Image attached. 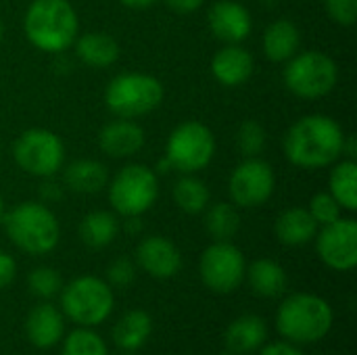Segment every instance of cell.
I'll return each instance as SVG.
<instances>
[{
    "instance_id": "41",
    "label": "cell",
    "mask_w": 357,
    "mask_h": 355,
    "mask_svg": "<svg viewBox=\"0 0 357 355\" xmlns=\"http://www.w3.org/2000/svg\"><path fill=\"white\" fill-rule=\"evenodd\" d=\"M123 228H126L128 234H140L142 232V222H140V218H126Z\"/></svg>"
},
{
    "instance_id": "44",
    "label": "cell",
    "mask_w": 357,
    "mask_h": 355,
    "mask_svg": "<svg viewBox=\"0 0 357 355\" xmlns=\"http://www.w3.org/2000/svg\"><path fill=\"white\" fill-rule=\"evenodd\" d=\"M2 33H4V27H2V21H0V40H2Z\"/></svg>"
},
{
    "instance_id": "25",
    "label": "cell",
    "mask_w": 357,
    "mask_h": 355,
    "mask_svg": "<svg viewBox=\"0 0 357 355\" xmlns=\"http://www.w3.org/2000/svg\"><path fill=\"white\" fill-rule=\"evenodd\" d=\"M301 31L291 19H278L264 31V52L274 63H287L299 52Z\"/></svg>"
},
{
    "instance_id": "35",
    "label": "cell",
    "mask_w": 357,
    "mask_h": 355,
    "mask_svg": "<svg viewBox=\"0 0 357 355\" xmlns=\"http://www.w3.org/2000/svg\"><path fill=\"white\" fill-rule=\"evenodd\" d=\"M324 8L335 23H339L343 27L356 25L357 0H324Z\"/></svg>"
},
{
    "instance_id": "24",
    "label": "cell",
    "mask_w": 357,
    "mask_h": 355,
    "mask_svg": "<svg viewBox=\"0 0 357 355\" xmlns=\"http://www.w3.org/2000/svg\"><path fill=\"white\" fill-rule=\"evenodd\" d=\"M77 59L92 67V69H105L111 67L119 59V44L113 36L105 31H88L75 38L73 42Z\"/></svg>"
},
{
    "instance_id": "33",
    "label": "cell",
    "mask_w": 357,
    "mask_h": 355,
    "mask_svg": "<svg viewBox=\"0 0 357 355\" xmlns=\"http://www.w3.org/2000/svg\"><path fill=\"white\" fill-rule=\"evenodd\" d=\"M307 211L312 213V218L316 220L318 226H326L333 224L341 218V205L337 203V199L331 192H318L312 197Z\"/></svg>"
},
{
    "instance_id": "32",
    "label": "cell",
    "mask_w": 357,
    "mask_h": 355,
    "mask_svg": "<svg viewBox=\"0 0 357 355\" xmlns=\"http://www.w3.org/2000/svg\"><path fill=\"white\" fill-rule=\"evenodd\" d=\"M268 144L264 126L255 119H245L236 130V149L243 157H261Z\"/></svg>"
},
{
    "instance_id": "26",
    "label": "cell",
    "mask_w": 357,
    "mask_h": 355,
    "mask_svg": "<svg viewBox=\"0 0 357 355\" xmlns=\"http://www.w3.org/2000/svg\"><path fill=\"white\" fill-rule=\"evenodd\" d=\"M121 230V224L115 213L96 209L82 218L79 222V239L88 249H105L109 247Z\"/></svg>"
},
{
    "instance_id": "5",
    "label": "cell",
    "mask_w": 357,
    "mask_h": 355,
    "mask_svg": "<svg viewBox=\"0 0 357 355\" xmlns=\"http://www.w3.org/2000/svg\"><path fill=\"white\" fill-rule=\"evenodd\" d=\"M59 301L65 320L84 328L105 324L115 310L113 287L105 278L94 274H82L63 285Z\"/></svg>"
},
{
    "instance_id": "28",
    "label": "cell",
    "mask_w": 357,
    "mask_h": 355,
    "mask_svg": "<svg viewBox=\"0 0 357 355\" xmlns=\"http://www.w3.org/2000/svg\"><path fill=\"white\" fill-rule=\"evenodd\" d=\"M172 197H174V203L178 205V209L188 216L203 213L211 199L207 184L201 178H197L195 174H182L178 178V182L174 184Z\"/></svg>"
},
{
    "instance_id": "43",
    "label": "cell",
    "mask_w": 357,
    "mask_h": 355,
    "mask_svg": "<svg viewBox=\"0 0 357 355\" xmlns=\"http://www.w3.org/2000/svg\"><path fill=\"white\" fill-rule=\"evenodd\" d=\"M218 355H238V354H234V352H230V349H224V352H220Z\"/></svg>"
},
{
    "instance_id": "8",
    "label": "cell",
    "mask_w": 357,
    "mask_h": 355,
    "mask_svg": "<svg viewBox=\"0 0 357 355\" xmlns=\"http://www.w3.org/2000/svg\"><path fill=\"white\" fill-rule=\"evenodd\" d=\"M284 86L299 98L316 100L331 94L339 82L337 63L322 50H303L287 61Z\"/></svg>"
},
{
    "instance_id": "27",
    "label": "cell",
    "mask_w": 357,
    "mask_h": 355,
    "mask_svg": "<svg viewBox=\"0 0 357 355\" xmlns=\"http://www.w3.org/2000/svg\"><path fill=\"white\" fill-rule=\"evenodd\" d=\"M331 195L337 199L341 209H357V163L356 159H341L333 163L328 178Z\"/></svg>"
},
{
    "instance_id": "16",
    "label": "cell",
    "mask_w": 357,
    "mask_h": 355,
    "mask_svg": "<svg viewBox=\"0 0 357 355\" xmlns=\"http://www.w3.org/2000/svg\"><path fill=\"white\" fill-rule=\"evenodd\" d=\"M65 316L61 308H56L50 301H40L36 303L25 318V337L27 341L40 349L48 352L56 345H61L65 337Z\"/></svg>"
},
{
    "instance_id": "3",
    "label": "cell",
    "mask_w": 357,
    "mask_h": 355,
    "mask_svg": "<svg viewBox=\"0 0 357 355\" xmlns=\"http://www.w3.org/2000/svg\"><path fill=\"white\" fill-rule=\"evenodd\" d=\"M23 31L38 50L59 54L79 36V17L69 0H31L23 17Z\"/></svg>"
},
{
    "instance_id": "2",
    "label": "cell",
    "mask_w": 357,
    "mask_h": 355,
    "mask_svg": "<svg viewBox=\"0 0 357 355\" xmlns=\"http://www.w3.org/2000/svg\"><path fill=\"white\" fill-rule=\"evenodd\" d=\"M335 324L333 305L316 293H293L282 299L276 312L278 335L295 345L324 341Z\"/></svg>"
},
{
    "instance_id": "18",
    "label": "cell",
    "mask_w": 357,
    "mask_h": 355,
    "mask_svg": "<svg viewBox=\"0 0 357 355\" xmlns=\"http://www.w3.org/2000/svg\"><path fill=\"white\" fill-rule=\"evenodd\" d=\"M253 69H255L253 54L241 44H226L211 59L213 77L228 88L245 84L253 75Z\"/></svg>"
},
{
    "instance_id": "6",
    "label": "cell",
    "mask_w": 357,
    "mask_h": 355,
    "mask_svg": "<svg viewBox=\"0 0 357 355\" xmlns=\"http://www.w3.org/2000/svg\"><path fill=\"white\" fill-rule=\"evenodd\" d=\"M163 84L149 73L128 71L115 75L105 90V105L115 117L136 119L163 103Z\"/></svg>"
},
{
    "instance_id": "30",
    "label": "cell",
    "mask_w": 357,
    "mask_h": 355,
    "mask_svg": "<svg viewBox=\"0 0 357 355\" xmlns=\"http://www.w3.org/2000/svg\"><path fill=\"white\" fill-rule=\"evenodd\" d=\"M61 355H111L105 339L94 328L77 326L61 341Z\"/></svg>"
},
{
    "instance_id": "39",
    "label": "cell",
    "mask_w": 357,
    "mask_h": 355,
    "mask_svg": "<svg viewBox=\"0 0 357 355\" xmlns=\"http://www.w3.org/2000/svg\"><path fill=\"white\" fill-rule=\"evenodd\" d=\"M167 4V8L180 13V15H188V13H195L203 6L205 0H163Z\"/></svg>"
},
{
    "instance_id": "40",
    "label": "cell",
    "mask_w": 357,
    "mask_h": 355,
    "mask_svg": "<svg viewBox=\"0 0 357 355\" xmlns=\"http://www.w3.org/2000/svg\"><path fill=\"white\" fill-rule=\"evenodd\" d=\"M123 6L128 8H134V10H144V8H151L157 0H119Z\"/></svg>"
},
{
    "instance_id": "19",
    "label": "cell",
    "mask_w": 357,
    "mask_h": 355,
    "mask_svg": "<svg viewBox=\"0 0 357 355\" xmlns=\"http://www.w3.org/2000/svg\"><path fill=\"white\" fill-rule=\"evenodd\" d=\"M226 349L238 355H249L259 352L268 343V324L255 314H245L232 320L224 333Z\"/></svg>"
},
{
    "instance_id": "23",
    "label": "cell",
    "mask_w": 357,
    "mask_h": 355,
    "mask_svg": "<svg viewBox=\"0 0 357 355\" xmlns=\"http://www.w3.org/2000/svg\"><path fill=\"white\" fill-rule=\"evenodd\" d=\"M153 335V318L144 310L126 312L113 326V343L119 352H140Z\"/></svg>"
},
{
    "instance_id": "4",
    "label": "cell",
    "mask_w": 357,
    "mask_h": 355,
    "mask_svg": "<svg viewBox=\"0 0 357 355\" xmlns=\"http://www.w3.org/2000/svg\"><path fill=\"white\" fill-rule=\"evenodd\" d=\"M8 241L27 255H48L61 241V224L42 201H23L8 209L0 222Z\"/></svg>"
},
{
    "instance_id": "20",
    "label": "cell",
    "mask_w": 357,
    "mask_h": 355,
    "mask_svg": "<svg viewBox=\"0 0 357 355\" xmlns=\"http://www.w3.org/2000/svg\"><path fill=\"white\" fill-rule=\"evenodd\" d=\"M245 280L251 287L253 295L261 299H278L289 289L287 270L270 257H261L249 264L245 272Z\"/></svg>"
},
{
    "instance_id": "10",
    "label": "cell",
    "mask_w": 357,
    "mask_h": 355,
    "mask_svg": "<svg viewBox=\"0 0 357 355\" xmlns=\"http://www.w3.org/2000/svg\"><path fill=\"white\" fill-rule=\"evenodd\" d=\"M13 159L33 178H52L65 163V144L52 130L29 128L17 136L13 144Z\"/></svg>"
},
{
    "instance_id": "14",
    "label": "cell",
    "mask_w": 357,
    "mask_h": 355,
    "mask_svg": "<svg viewBox=\"0 0 357 355\" xmlns=\"http://www.w3.org/2000/svg\"><path fill=\"white\" fill-rule=\"evenodd\" d=\"M136 266L157 280H169L182 270V253L174 241L161 234L144 236L134 253Z\"/></svg>"
},
{
    "instance_id": "34",
    "label": "cell",
    "mask_w": 357,
    "mask_h": 355,
    "mask_svg": "<svg viewBox=\"0 0 357 355\" xmlns=\"http://www.w3.org/2000/svg\"><path fill=\"white\" fill-rule=\"evenodd\" d=\"M136 272L138 266L136 262H132L130 257H115L105 274V280L113 287V289H126L130 285H134L136 280Z\"/></svg>"
},
{
    "instance_id": "42",
    "label": "cell",
    "mask_w": 357,
    "mask_h": 355,
    "mask_svg": "<svg viewBox=\"0 0 357 355\" xmlns=\"http://www.w3.org/2000/svg\"><path fill=\"white\" fill-rule=\"evenodd\" d=\"M4 213H6V203H4V197L0 195V222H2V218H4Z\"/></svg>"
},
{
    "instance_id": "29",
    "label": "cell",
    "mask_w": 357,
    "mask_h": 355,
    "mask_svg": "<svg viewBox=\"0 0 357 355\" xmlns=\"http://www.w3.org/2000/svg\"><path fill=\"white\" fill-rule=\"evenodd\" d=\"M205 230L213 241H232L241 230V213L232 203H215L205 209Z\"/></svg>"
},
{
    "instance_id": "9",
    "label": "cell",
    "mask_w": 357,
    "mask_h": 355,
    "mask_svg": "<svg viewBox=\"0 0 357 355\" xmlns=\"http://www.w3.org/2000/svg\"><path fill=\"white\" fill-rule=\"evenodd\" d=\"M215 157V136L203 121L188 119L176 126L165 142V159L180 174H197Z\"/></svg>"
},
{
    "instance_id": "13",
    "label": "cell",
    "mask_w": 357,
    "mask_h": 355,
    "mask_svg": "<svg viewBox=\"0 0 357 355\" xmlns=\"http://www.w3.org/2000/svg\"><path fill=\"white\" fill-rule=\"evenodd\" d=\"M316 253L320 262L335 272H351L357 266V222L339 218L320 226L316 232Z\"/></svg>"
},
{
    "instance_id": "17",
    "label": "cell",
    "mask_w": 357,
    "mask_h": 355,
    "mask_svg": "<svg viewBox=\"0 0 357 355\" xmlns=\"http://www.w3.org/2000/svg\"><path fill=\"white\" fill-rule=\"evenodd\" d=\"M146 142L144 128L134 119L117 117L105 123L98 132V146L105 155L113 159H128L142 151Z\"/></svg>"
},
{
    "instance_id": "22",
    "label": "cell",
    "mask_w": 357,
    "mask_h": 355,
    "mask_svg": "<svg viewBox=\"0 0 357 355\" xmlns=\"http://www.w3.org/2000/svg\"><path fill=\"white\" fill-rule=\"evenodd\" d=\"M318 228L307 207H289L276 218L274 234L284 247H303L316 239Z\"/></svg>"
},
{
    "instance_id": "37",
    "label": "cell",
    "mask_w": 357,
    "mask_h": 355,
    "mask_svg": "<svg viewBox=\"0 0 357 355\" xmlns=\"http://www.w3.org/2000/svg\"><path fill=\"white\" fill-rule=\"evenodd\" d=\"M44 182L40 184V188H38V192H40V201L42 203H56V201H61L63 199V190H65V186H61L59 182H54L52 178H42Z\"/></svg>"
},
{
    "instance_id": "38",
    "label": "cell",
    "mask_w": 357,
    "mask_h": 355,
    "mask_svg": "<svg viewBox=\"0 0 357 355\" xmlns=\"http://www.w3.org/2000/svg\"><path fill=\"white\" fill-rule=\"evenodd\" d=\"M259 355H305L303 349L295 343H289V341H274V343H266Z\"/></svg>"
},
{
    "instance_id": "15",
    "label": "cell",
    "mask_w": 357,
    "mask_h": 355,
    "mask_svg": "<svg viewBox=\"0 0 357 355\" xmlns=\"http://www.w3.org/2000/svg\"><path fill=\"white\" fill-rule=\"evenodd\" d=\"M211 33L226 44H241L251 36L253 19L247 6L236 0H218L207 13Z\"/></svg>"
},
{
    "instance_id": "12",
    "label": "cell",
    "mask_w": 357,
    "mask_h": 355,
    "mask_svg": "<svg viewBox=\"0 0 357 355\" xmlns=\"http://www.w3.org/2000/svg\"><path fill=\"white\" fill-rule=\"evenodd\" d=\"M276 188V174L272 165L261 157H245L228 180V192L232 205L241 209H253L270 201Z\"/></svg>"
},
{
    "instance_id": "1",
    "label": "cell",
    "mask_w": 357,
    "mask_h": 355,
    "mask_svg": "<svg viewBox=\"0 0 357 355\" xmlns=\"http://www.w3.org/2000/svg\"><path fill=\"white\" fill-rule=\"evenodd\" d=\"M345 132L337 119L312 113L297 119L284 136L287 159L303 169L328 167L341 159Z\"/></svg>"
},
{
    "instance_id": "11",
    "label": "cell",
    "mask_w": 357,
    "mask_h": 355,
    "mask_svg": "<svg viewBox=\"0 0 357 355\" xmlns=\"http://www.w3.org/2000/svg\"><path fill=\"white\" fill-rule=\"evenodd\" d=\"M247 259L232 241H213L199 259L201 282L218 295H230L245 282Z\"/></svg>"
},
{
    "instance_id": "31",
    "label": "cell",
    "mask_w": 357,
    "mask_h": 355,
    "mask_svg": "<svg viewBox=\"0 0 357 355\" xmlns=\"http://www.w3.org/2000/svg\"><path fill=\"white\" fill-rule=\"evenodd\" d=\"M27 289L40 301H50L59 297L63 289V276L50 266H38L27 274Z\"/></svg>"
},
{
    "instance_id": "21",
    "label": "cell",
    "mask_w": 357,
    "mask_h": 355,
    "mask_svg": "<svg viewBox=\"0 0 357 355\" xmlns=\"http://www.w3.org/2000/svg\"><path fill=\"white\" fill-rule=\"evenodd\" d=\"M63 169V186L77 195H96L109 184V169L96 159H75Z\"/></svg>"
},
{
    "instance_id": "7",
    "label": "cell",
    "mask_w": 357,
    "mask_h": 355,
    "mask_svg": "<svg viewBox=\"0 0 357 355\" xmlns=\"http://www.w3.org/2000/svg\"><path fill=\"white\" fill-rule=\"evenodd\" d=\"M159 197V176L142 163L121 167L109 182V203L117 216L142 218Z\"/></svg>"
},
{
    "instance_id": "36",
    "label": "cell",
    "mask_w": 357,
    "mask_h": 355,
    "mask_svg": "<svg viewBox=\"0 0 357 355\" xmlns=\"http://www.w3.org/2000/svg\"><path fill=\"white\" fill-rule=\"evenodd\" d=\"M17 276V262L10 253L0 249V291L6 289L8 285H13Z\"/></svg>"
},
{
    "instance_id": "45",
    "label": "cell",
    "mask_w": 357,
    "mask_h": 355,
    "mask_svg": "<svg viewBox=\"0 0 357 355\" xmlns=\"http://www.w3.org/2000/svg\"><path fill=\"white\" fill-rule=\"evenodd\" d=\"M119 355H132V354H126V352H121V354H119Z\"/></svg>"
}]
</instances>
